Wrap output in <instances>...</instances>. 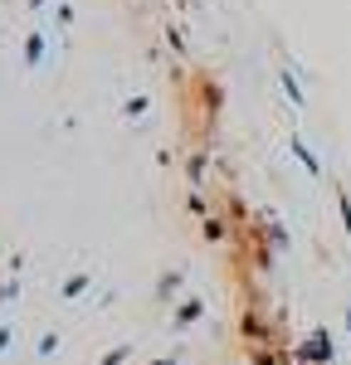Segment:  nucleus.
<instances>
[{
    "mask_svg": "<svg viewBox=\"0 0 351 365\" xmlns=\"http://www.w3.org/2000/svg\"><path fill=\"white\" fill-rule=\"evenodd\" d=\"M195 98H200L205 122H215V117H220V108H225V88L215 83V78H195Z\"/></svg>",
    "mask_w": 351,
    "mask_h": 365,
    "instance_id": "f257e3e1",
    "label": "nucleus"
},
{
    "mask_svg": "<svg viewBox=\"0 0 351 365\" xmlns=\"http://www.w3.org/2000/svg\"><path fill=\"white\" fill-rule=\"evenodd\" d=\"M278 88H283V93H288V103L292 108H307V93H302V83H297V68H278Z\"/></svg>",
    "mask_w": 351,
    "mask_h": 365,
    "instance_id": "f03ea898",
    "label": "nucleus"
},
{
    "mask_svg": "<svg viewBox=\"0 0 351 365\" xmlns=\"http://www.w3.org/2000/svg\"><path fill=\"white\" fill-rule=\"evenodd\" d=\"M25 63H29V68L44 63V29H29V34H25Z\"/></svg>",
    "mask_w": 351,
    "mask_h": 365,
    "instance_id": "7ed1b4c3",
    "label": "nucleus"
},
{
    "mask_svg": "<svg viewBox=\"0 0 351 365\" xmlns=\"http://www.w3.org/2000/svg\"><path fill=\"white\" fill-rule=\"evenodd\" d=\"M288 146H292V156H297V161L307 166V175H317V170H322V161H317V156H312V146H307V141H302V137H292Z\"/></svg>",
    "mask_w": 351,
    "mask_h": 365,
    "instance_id": "20e7f679",
    "label": "nucleus"
},
{
    "mask_svg": "<svg viewBox=\"0 0 351 365\" xmlns=\"http://www.w3.org/2000/svg\"><path fill=\"white\" fill-rule=\"evenodd\" d=\"M205 161H210V156H205V146H200V151H190V156H185V175H190V185H195V180L205 175Z\"/></svg>",
    "mask_w": 351,
    "mask_h": 365,
    "instance_id": "39448f33",
    "label": "nucleus"
},
{
    "mask_svg": "<svg viewBox=\"0 0 351 365\" xmlns=\"http://www.w3.org/2000/svg\"><path fill=\"white\" fill-rule=\"evenodd\" d=\"M122 113H127V117H146V113H151V98H142V93H137V98H127V108H122Z\"/></svg>",
    "mask_w": 351,
    "mask_h": 365,
    "instance_id": "423d86ee",
    "label": "nucleus"
},
{
    "mask_svg": "<svg viewBox=\"0 0 351 365\" xmlns=\"http://www.w3.org/2000/svg\"><path fill=\"white\" fill-rule=\"evenodd\" d=\"M166 44H171L176 54H185V34H180V25H171V29H166Z\"/></svg>",
    "mask_w": 351,
    "mask_h": 365,
    "instance_id": "0eeeda50",
    "label": "nucleus"
},
{
    "mask_svg": "<svg viewBox=\"0 0 351 365\" xmlns=\"http://www.w3.org/2000/svg\"><path fill=\"white\" fill-rule=\"evenodd\" d=\"M54 20L58 25H73V5H54Z\"/></svg>",
    "mask_w": 351,
    "mask_h": 365,
    "instance_id": "6e6552de",
    "label": "nucleus"
},
{
    "mask_svg": "<svg viewBox=\"0 0 351 365\" xmlns=\"http://www.w3.org/2000/svg\"><path fill=\"white\" fill-rule=\"evenodd\" d=\"M205 239H225V225L220 220H205Z\"/></svg>",
    "mask_w": 351,
    "mask_h": 365,
    "instance_id": "1a4fd4ad",
    "label": "nucleus"
},
{
    "mask_svg": "<svg viewBox=\"0 0 351 365\" xmlns=\"http://www.w3.org/2000/svg\"><path fill=\"white\" fill-rule=\"evenodd\" d=\"M337 205H342V220H347V234H351V195H347V190L337 195Z\"/></svg>",
    "mask_w": 351,
    "mask_h": 365,
    "instance_id": "9d476101",
    "label": "nucleus"
},
{
    "mask_svg": "<svg viewBox=\"0 0 351 365\" xmlns=\"http://www.w3.org/2000/svg\"><path fill=\"white\" fill-rule=\"evenodd\" d=\"M44 5H49V0H29V10H44Z\"/></svg>",
    "mask_w": 351,
    "mask_h": 365,
    "instance_id": "9b49d317",
    "label": "nucleus"
}]
</instances>
